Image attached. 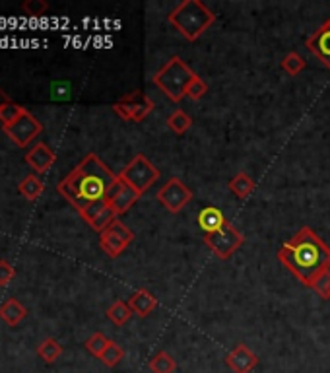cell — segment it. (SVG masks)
<instances>
[{"instance_id": "cell-15", "label": "cell", "mask_w": 330, "mask_h": 373, "mask_svg": "<svg viewBox=\"0 0 330 373\" xmlns=\"http://www.w3.org/2000/svg\"><path fill=\"white\" fill-rule=\"evenodd\" d=\"M227 224V218L224 216V212L216 208V206H206L198 212V225L202 228L204 233H212L224 228Z\"/></svg>"}, {"instance_id": "cell-25", "label": "cell", "mask_w": 330, "mask_h": 373, "mask_svg": "<svg viewBox=\"0 0 330 373\" xmlns=\"http://www.w3.org/2000/svg\"><path fill=\"white\" fill-rule=\"evenodd\" d=\"M305 58H303L299 53H295V51H292V53H288V55L284 56V61H282V68L288 72L289 76H297L299 72L305 68Z\"/></svg>"}, {"instance_id": "cell-14", "label": "cell", "mask_w": 330, "mask_h": 373, "mask_svg": "<svg viewBox=\"0 0 330 373\" xmlns=\"http://www.w3.org/2000/svg\"><path fill=\"white\" fill-rule=\"evenodd\" d=\"M26 162L36 169V171L43 173V171H47V169L55 163V152H53L47 144L39 142V144H36V146L26 154Z\"/></svg>"}, {"instance_id": "cell-20", "label": "cell", "mask_w": 330, "mask_h": 373, "mask_svg": "<svg viewBox=\"0 0 330 373\" xmlns=\"http://www.w3.org/2000/svg\"><path fill=\"white\" fill-rule=\"evenodd\" d=\"M115 220H117V212L113 210L111 205L107 203V205L103 206V208H101V210H99L98 214H96V216L88 222V224L92 225L96 232L101 233V232H105L107 228H109Z\"/></svg>"}, {"instance_id": "cell-21", "label": "cell", "mask_w": 330, "mask_h": 373, "mask_svg": "<svg viewBox=\"0 0 330 373\" xmlns=\"http://www.w3.org/2000/svg\"><path fill=\"white\" fill-rule=\"evenodd\" d=\"M37 354H39V358L43 362H47V364H53L56 359L61 358V354H63V346L56 342L55 338H45L39 348H37Z\"/></svg>"}, {"instance_id": "cell-22", "label": "cell", "mask_w": 330, "mask_h": 373, "mask_svg": "<svg viewBox=\"0 0 330 373\" xmlns=\"http://www.w3.org/2000/svg\"><path fill=\"white\" fill-rule=\"evenodd\" d=\"M133 313L134 311L130 310V305L119 300V302H115L111 307L107 310V317L111 319V323H115L117 327H123L128 319L133 317Z\"/></svg>"}, {"instance_id": "cell-8", "label": "cell", "mask_w": 330, "mask_h": 373, "mask_svg": "<svg viewBox=\"0 0 330 373\" xmlns=\"http://www.w3.org/2000/svg\"><path fill=\"white\" fill-rule=\"evenodd\" d=\"M134 240V233L130 228L123 224L120 220H115L105 232L99 233V245L111 259H117Z\"/></svg>"}, {"instance_id": "cell-10", "label": "cell", "mask_w": 330, "mask_h": 373, "mask_svg": "<svg viewBox=\"0 0 330 373\" xmlns=\"http://www.w3.org/2000/svg\"><path fill=\"white\" fill-rule=\"evenodd\" d=\"M4 128V133L10 136V140H14L16 146H20V148H26L29 142L37 138L43 131V125L39 121L31 115L29 111H26L21 115L20 119L12 123V125H8Z\"/></svg>"}, {"instance_id": "cell-24", "label": "cell", "mask_w": 330, "mask_h": 373, "mask_svg": "<svg viewBox=\"0 0 330 373\" xmlns=\"http://www.w3.org/2000/svg\"><path fill=\"white\" fill-rule=\"evenodd\" d=\"M192 125V119L183 111V109H177L167 117V127L175 134H185Z\"/></svg>"}, {"instance_id": "cell-29", "label": "cell", "mask_w": 330, "mask_h": 373, "mask_svg": "<svg viewBox=\"0 0 330 373\" xmlns=\"http://www.w3.org/2000/svg\"><path fill=\"white\" fill-rule=\"evenodd\" d=\"M21 10L28 16H31V18H37V16H43L49 10V4L45 0H26L21 4Z\"/></svg>"}, {"instance_id": "cell-31", "label": "cell", "mask_w": 330, "mask_h": 373, "mask_svg": "<svg viewBox=\"0 0 330 373\" xmlns=\"http://www.w3.org/2000/svg\"><path fill=\"white\" fill-rule=\"evenodd\" d=\"M311 288L315 290L319 296L323 297V300H330V270L329 272H323V275L319 276L315 282H313V286Z\"/></svg>"}, {"instance_id": "cell-18", "label": "cell", "mask_w": 330, "mask_h": 373, "mask_svg": "<svg viewBox=\"0 0 330 373\" xmlns=\"http://www.w3.org/2000/svg\"><path fill=\"white\" fill-rule=\"evenodd\" d=\"M230 189H232V193L235 195V197L241 198V200H247V198L253 195L254 181L247 175V173L241 171V173H237V175L230 181Z\"/></svg>"}, {"instance_id": "cell-2", "label": "cell", "mask_w": 330, "mask_h": 373, "mask_svg": "<svg viewBox=\"0 0 330 373\" xmlns=\"http://www.w3.org/2000/svg\"><path fill=\"white\" fill-rule=\"evenodd\" d=\"M278 259L297 280L311 288L319 276L330 270V247L305 225L278 249Z\"/></svg>"}, {"instance_id": "cell-1", "label": "cell", "mask_w": 330, "mask_h": 373, "mask_svg": "<svg viewBox=\"0 0 330 373\" xmlns=\"http://www.w3.org/2000/svg\"><path fill=\"white\" fill-rule=\"evenodd\" d=\"M117 175L96 154H88L58 183V193L63 195L80 214L93 203L107 200V193L115 183Z\"/></svg>"}, {"instance_id": "cell-32", "label": "cell", "mask_w": 330, "mask_h": 373, "mask_svg": "<svg viewBox=\"0 0 330 373\" xmlns=\"http://www.w3.org/2000/svg\"><path fill=\"white\" fill-rule=\"evenodd\" d=\"M16 275L14 267L8 261H0V286H6L8 282L12 280Z\"/></svg>"}, {"instance_id": "cell-12", "label": "cell", "mask_w": 330, "mask_h": 373, "mask_svg": "<svg viewBox=\"0 0 330 373\" xmlns=\"http://www.w3.org/2000/svg\"><path fill=\"white\" fill-rule=\"evenodd\" d=\"M225 364L233 373H251L259 364V356L245 344H237L225 356Z\"/></svg>"}, {"instance_id": "cell-4", "label": "cell", "mask_w": 330, "mask_h": 373, "mask_svg": "<svg viewBox=\"0 0 330 373\" xmlns=\"http://www.w3.org/2000/svg\"><path fill=\"white\" fill-rule=\"evenodd\" d=\"M197 78V74L190 71V66L185 63L181 56H171L167 63L163 64L160 71L155 72L154 82L173 103H179L187 98L190 82Z\"/></svg>"}, {"instance_id": "cell-13", "label": "cell", "mask_w": 330, "mask_h": 373, "mask_svg": "<svg viewBox=\"0 0 330 373\" xmlns=\"http://www.w3.org/2000/svg\"><path fill=\"white\" fill-rule=\"evenodd\" d=\"M307 49L330 68V18L307 39Z\"/></svg>"}, {"instance_id": "cell-26", "label": "cell", "mask_w": 330, "mask_h": 373, "mask_svg": "<svg viewBox=\"0 0 330 373\" xmlns=\"http://www.w3.org/2000/svg\"><path fill=\"white\" fill-rule=\"evenodd\" d=\"M109 342H111V340H109L103 332H96V334H92V337L86 340V350L90 354H93L96 358H101V354L105 352Z\"/></svg>"}, {"instance_id": "cell-19", "label": "cell", "mask_w": 330, "mask_h": 373, "mask_svg": "<svg viewBox=\"0 0 330 373\" xmlns=\"http://www.w3.org/2000/svg\"><path fill=\"white\" fill-rule=\"evenodd\" d=\"M148 367H150L152 373H173L177 369V364L175 359L171 358V354L165 352V350H160L154 358L150 359Z\"/></svg>"}, {"instance_id": "cell-3", "label": "cell", "mask_w": 330, "mask_h": 373, "mask_svg": "<svg viewBox=\"0 0 330 373\" xmlns=\"http://www.w3.org/2000/svg\"><path fill=\"white\" fill-rule=\"evenodd\" d=\"M167 20L187 41H197L198 37L202 36L204 31H208V28L216 21V16L210 8L204 6L198 0H183L167 16Z\"/></svg>"}, {"instance_id": "cell-27", "label": "cell", "mask_w": 330, "mask_h": 373, "mask_svg": "<svg viewBox=\"0 0 330 373\" xmlns=\"http://www.w3.org/2000/svg\"><path fill=\"white\" fill-rule=\"evenodd\" d=\"M125 358V352H123V348H120L117 342H109V346L105 348V352L101 354V362L105 364L107 367H115V366H119V362L120 359Z\"/></svg>"}, {"instance_id": "cell-9", "label": "cell", "mask_w": 330, "mask_h": 373, "mask_svg": "<svg viewBox=\"0 0 330 373\" xmlns=\"http://www.w3.org/2000/svg\"><path fill=\"white\" fill-rule=\"evenodd\" d=\"M158 200L167 208L171 214H179L185 206L192 200V190L179 179V177H171L162 189L158 190Z\"/></svg>"}, {"instance_id": "cell-28", "label": "cell", "mask_w": 330, "mask_h": 373, "mask_svg": "<svg viewBox=\"0 0 330 373\" xmlns=\"http://www.w3.org/2000/svg\"><path fill=\"white\" fill-rule=\"evenodd\" d=\"M26 113V109L21 106H18V103H14V101H10L2 111H0V121H2V127H8V125H12V123H16V121L20 119L21 115Z\"/></svg>"}, {"instance_id": "cell-11", "label": "cell", "mask_w": 330, "mask_h": 373, "mask_svg": "<svg viewBox=\"0 0 330 373\" xmlns=\"http://www.w3.org/2000/svg\"><path fill=\"white\" fill-rule=\"evenodd\" d=\"M140 197V193H136L130 185L125 183V181L117 175L115 183L111 185V189L107 193V203L111 205L113 210L117 212V216H120V214L130 210L134 206V203H138V198Z\"/></svg>"}, {"instance_id": "cell-16", "label": "cell", "mask_w": 330, "mask_h": 373, "mask_svg": "<svg viewBox=\"0 0 330 373\" xmlns=\"http://www.w3.org/2000/svg\"><path fill=\"white\" fill-rule=\"evenodd\" d=\"M130 310L138 315V317H148L152 311L158 307V300L152 296V292H148V290H136L133 296H130Z\"/></svg>"}, {"instance_id": "cell-6", "label": "cell", "mask_w": 330, "mask_h": 373, "mask_svg": "<svg viewBox=\"0 0 330 373\" xmlns=\"http://www.w3.org/2000/svg\"><path fill=\"white\" fill-rule=\"evenodd\" d=\"M204 243L208 245V249H210L212 253L216 255L218 259L225 261V259H230L237 249H241V245L245 243V237H243V233L239 232L232 222H227L224 228H220L216 232L204 233Z\"/></svg>"}, {"instance_id": "cell-17", "label": "cell", "mask_w": 330, "mask_h": 373, "mask_svg": "<svg viewBox=\"0 0 330 373\" xmlns=\"http://www.w3.org/2000/svg\"><path fill=\"white\" fill-rule=\"evenodd\" d=\"M28 315V311L26 307L21 305L18 300H8L6 303H2V307H0V317L6 325L10 327H16V325L21 323V319Z\"/></svg>"}, {"instance_id": "cell-7", "label": "cell", "mask_w": 330, "mask_h": 373, "mask_svg": "<svg viewBox=\"0 0 330 373\" xmlns=\"http://www.w3.org/2000/svg\"><path fill=\"white\" fill-rule=\"evenodd\" d=\"M152 109H154V101L142 92L128 93L113 106V111L117 113L120 119L133 121V123H142L152 113Z\"/></svg>"}, {"instance_id": "cell-33", "label": "cell", "mask_w": 330, "mask_h": 373, "mask_svg": "<svg viewBox=\"0 0 330 373\" xmlns=\"http://www.w3.org/2000/svg\"><path fill=\"white\" fill-rule=\"evenodd\" d=\"M10 101H12V99L8 98V93L4 92L2 88H0V111H2V109H4V107H6Z\"/></svg>"}, {"instance_id": "cell-23", "label": "cell", "mask_w": 330, "mask_h": 373, "mask_svg": "<svg viewBox=\"0 0 330 373\" xmlns=\"http://www.w3.org/2000/svg\"><path fill=\"white\" fill-rule=\"evenodd\" d=\"M43 189H45V185H43V181L37 175H28L20 183V193L28 200H36V198L41 197Z\"/></svg>"}, {"instance_id": "cell-30", "label": "cell", "mask_w": 330, "mask_h": 373, "mask_svg": "<svg viewBox=\"0 0 330 373\" xmlns=\"http://www.w3.org/2000/svg\"><path fill=\"white\" fill-rule=\"evenodd\" d=\"M206 93H208V84H206L200 76L195 78V80L190 82L189 90H187V96H189L190 99H195V101H198L200 98H204Z\"/></svg>"}, {"instance_id": "cell-5", "label": "cell", "mask_w": 330, "mask_h": 373, "mask_svg": "<svg viewBox=\"0 0 330 373\" xmlns=\"http://www.w3.org/2000/svg\"><path fill=\"white\" fill-rule=\"evenodd\" d=\"M119 177L125 183L130 185L136 193L144 195L160 179V171H158L154 163L148 160L146 155L136 154L127 168L120 171Z\"/></svg>"}]
</instances>
